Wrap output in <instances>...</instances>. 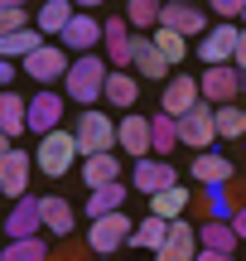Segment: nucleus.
Here are the masks:
<instances>
[{
    "label": "nucleus",
    "instance_id": "1a4fd4ad",
    "mask_svg": "<svg viewBox=\"0 0 246 261\" xmlns=\"http://www.w3.org/2000/svg\"><path fill=\"white\" fill-rule=\"evenodd\" d=\"M63 102L68 97L58 87H39L29 97V130L34 136H48V130H63Z\"/></svg>",
    "mask_w": 246,
    "mask_h": 261
},
{
    "label": "nucleus",
    "instance_id": "4c0bfd02",
    "mask_svg": "<svg viewBox=\"0 0 246 261\" xmlns=\"http://www.w3.org/2000/svg\"><path fill=\"white\" fill-rule=\"evenodd\" d=\"M24 19H29L24 10H0V34H19V29H29Z\"/></svg>",
    "mask_w": 246,
    "mask_h": 261
},
{
    "label": "nucleus",
    "instance_id": "49530a36",
    "mask_svg": "<svg viewBox=\"0 0 246 261\" xmlns=\"http://www.w3.org/2000/svg\"><path fill=\"white\" fill-rule=\"evenodd\" d=\"M10 145H15V140H10V136H5V130H0V155H5V150H10Z\"/></svg>",
    "mask_w": 246,
    "mask_h": 261
},
{
    "label": "nucleus",
    "instance_id": "3c124183",
    "mask_svg": "<svg viewBox=\"0 0 246 261\" xmlns=\"http://www.w3.org/2000/svg\"><path fill=\"white\" fill-rule=\"evenodd\" d=\"M241 19H246V10H241Z\"/></svg>",
    "mask_w": 246,
    "mask_h": 261
},
{
    "label": "nucleus",
    "instance_id": "9d476101",
    "mask_svg": "<svg viewBox=\"0 0 246 261\" xmlns=\"http://www.w3.org/2000/svg\"><path fill=\"white\" fill-rule=\"evenodd\" d=\"M198 92H203V102H208V107H232V97L241 92V73H237L232 63L203 68V77H198Z\"/></svg>",
    "mask_w": 246,
    "mask_h": 261
},
{
    "label": "nucleus",
    "instance_id": "f704fd0d",
    "mask_svg": "<svg viewBox=\"0 0 246 261\" xmlns=\"http://www.w3.org/2000/svg\"><path fill=\"white\" fill-rule=\"evenodd\" d=\"M150 39H155V48L164 54V63L183 73V58H189V44H183V34H174V29H155Z\"/></svg>",
    "mask_w": 246,
    "mask_h": 261
},
{
    "label": "nucleus",
    "instance_id": "0eeeda50",
    "mask_svg": "<svg viewBox=\"0 0 246 261\" xmlns=\"http://www.w3.org/2000/svg\"><path fill=\"white\" fill-rule=\"evenodd\" d=\"M29 150L24 145H10L5 155H0V189H5V198H29V179H34V165H29Z\"/></svg>",
    "mask_w": 246,
    "mask_h": 261
},
{
    "label": "nucleus",
    "instance_id": "dca6fc26",
    "mask_svg": "<svg viewBox=\"0 0 246 261\" xmlns=\"http://www.w3.org/2000/svg\"><path fill=\"white\" fill-rule=\"evenodd\" d=\"M237 39H241V29H237V24H227V19H218V29H208V34H203L198 58H203L208 68L232 63V58H237Z\"/></svg>",
    "mask_w": 246,
    "mask_h": 261
},
{
    "label": "nucleus",
    "instance_id": "6ab92c4d",
    "mask_svg": "<svg viewBox=\"0 0 246 261\" xmlns=\"http://www.w3.org/2000/svg\"><path fill=\"white\" fill-rule=\"evenodd\" d=\"M135 77H145V83H169L174 77V68L164 63V54L155 48V39L150 34H135Z\"/></svg>",
    "mask_w": 246,
    "mask_h": 261
},
{
    "label": "nucleus",
    "instance_id": "ea45409f",
    "mask_svg": "<svg viewBox=\"0 0 246 261\" xmlns=\"http://www.w3.org/2000/svg\"><path fill=\"white\" fill-rule=\"evenodd\" d=\"M232 232H237V237H246V198L237 203V218H232Z\"/></svg>",
    "mask_w": 246,
    "mask_h": 261
},
{
    "label": "nucleus",
    "instance_id": "9b49d317",
    "mask_svg": "<svg viewBox=\"0 0 246 261\" xmlns=\"http://www.w3.org/2000/svg\"><path fill=\"white\" fill-rule=\"evenodd\" d=\"M102 44H106V63L111 68H131L135 63V34L126 24V15H106L102 19Z\"/></svg>",
    "mask_w": 246,
    "mask_h": 261
},
{
    "label": "nucleus",
    "instance_id": "6e6552de",
    "mask_svg": "<svg viewBox=\"0 0 246 261\" xmlns=\"http://www.w3.org/2000/svg\"><path fill=\"white\" fill-rule=\"evenodd\" d=\"M212 140H218V107H208V102H198L189 116H179V145H189V150H208Z\"/></svg>",
    "mask_w": 246,
    "mask_h": 261
},
{
    "label": "nucleus",
    "instance_id": "7ed1b4c3",
    "mask_svg": "<svg viewBox=\"0 0 246 261\" xmlns=\"http://www.w3.org/2000/svg\"><path fill=\"white\" fill-rule=\"evenodd\" d=\"M34 160H39V174H48V179H63L68 169L82 160V150H77V140H73V130H48V136H39V150H34Z\"/></svg>",
    "mask_w": 246,
    "mask_h": 261
},
{
    "label": "nucleus",
    "instance_id": "5701e85b",
    "mask_svg": "<svg viewBox=\"0 0 246 261\" xmlns=\"http://www.w3.org/2000/svg\"><path fill=\"white\" fill-rule=\"evenodd\" d=\"M39 213H44V237H73V203L58 194H44L39 198Z\"/></svg>",
    "mask_w": 246,
    "mask_h": 261
},
{
    "label": "nucleus",
    "instance_id": "09e8293b",
    "mask_svg": "<svg viewBox=\"0 0 246 261\" xmlns=\"http://www.w3.org/2000/svg\"><path fill=\"white\" fill-rule=\"evenodd\" d=\"M97 261H111V256H97Z\"/></svg>",
    "mask_w": 246,
    "mask_h": 261
},
{
    "label": "nucleus",
    "instance_id": "de8ad7c7",
    "mask_svg": "<svg viewBox=\"0 0 246 261\" xmlns=\"http://www.w3.org/2000/svg\"><path fill=\"white\" fill-rule=\"evenodd\" d=\"M241 92H246V73H241Z\"/></svg>",
    "mask_w": 246,
    "mask_h": 261
},
{
    "label": "nucleus",
    "instance_id": "412c9836",
    "mask_svg": "<svg viewBox=\"0 0 246 261\" xmlns=\"http://www.w3.org/2000/svg\"><path fill=\"white\" fill-rule=\"evenodd\" d=\"M102 102H106V107H116V112H131V107L140 102V77H135V73H126V68H111Z\"/></svg>",
    "mask_w": 246,
    "mask_h": 261
},
{
    "label": "nucleus",
    "instance_id": "58836bf2",
    "mask_svg": "<svg viewBox=\"0 0 246 261\" xmlns=\"http://www.w3.org/2000/svg\"><path fill=\"white\" fill-rule=\"evenodd\" d=\"M53 261H87V247H77V242H68L63 252H58Z\"/></svg>",
    "mask_w": 246,
    "mask_h": 261
},
{
    "label": "nucleus",
    "instance_id": "f257e3e1",
    "mask_svg": "<svg viewBox=\"0 0 246 261\" xmlns=\"http://www.w3.org/2000/svg\"><path fill=\"white\" fill-rule=\"evenodd\" d=\"M106 77H111L106 54H82V58H73V68H68V77H63V97H68V102H77V107L87 112V107L102 102Z\"/></svg>",
    "mask_w": 246,
    "mask_h": 261
},
{
    "label": "nucleus",
    "instance_id": "f3484780",
    "mask_svg": "<svg viewBox=\"0 0 246 261\" xmlns=\"http://www.w3.org/2000/svg\"><path fill=\"white\" fill-rule=\"evenodd\" d=\"M160 29H174V34L193 39V34H208V15L198 5H189V0H169L160 10Z\"/></svg>",
    "mask_w": 246,
    "mask_h": 261
},
{
    "label": "nucleus",
    "instance_id": "ddd939ff",
    "mask_svg": "<svg viewBox=\"0 0 246 261\" xmlns=\"http://www.w3.org/2000/svg\"><path fill=\"white\" fill-rule=\"evenodd\" d=\"M116 150L126 160H150V116L140 112H126L116 121Z\"/></svg>",
    "mask_w": 246,
    "mask_h": 261
},
{
    "label": "nucleus",
    "instance_id": "bb28decb",
    "mask_svg": "<svg viewBox=\"0 0 246 261\" xmlns=\"http://www.w3.org/2000/svg\"><path fill=\"white\" fill-rule=\"evenodd\" d=\"M164 237H169V223H164V218H155V213H145L140 218V223H135L131 227V242H126V247H135V252H160V247H164Z\"/></svg>",
    "mask_w": 246,
    "mask_h": 261
},
{
    "label": "nucleus",
    "instance_id": "20e7f679",
    "mask_svg": "<svg viewBox=\"0 0 246 261\" xmlns=\"http://www.w3.org/2000/svg\"><path fill=\"white\" fill-rule=\"evenodd\" d=\"M68 68H73V54H68L63 44H39L34 54L24 58V77L29 83H39V87H53V83H63L68 77Z\"/></svg>",
    "mask_w": 246,
    "mask_h": 261
},
{
    "label": "nucleus",
    "instance_id": "393cba45",
    "mask_svg": "<svg viewBox=\"0 0 246 261\" xmlns=\"http://www.w3.org/2000/svg\"><path fill=\"white\" fill-rule=\"evenodd\" d=\"M126 198H131V184H121V179H116V184L92 189V194H87V218L97 223V218H106V213H121Z\"/></svg>",
    "mask_w": 246,
    "mask_h": 261
},
{
    "label": "nucleus",
    "instance_id": "473e14b6",
    "mask_svg": "<svg viewBox=\"0 0 246 261\" xmlns=\"http://www.w3.org/2000/svg\"><path fill=\"white\" fill-rule=\"evenodd\" d=\"M160 10H164V0H126V24L140 29V34H155L160 29Z\"/></svg>",
    "mask_w": 246,
    "mask_h": 261
},
{
    "label": "nucleus",
    "instance_id": "37998d69",
    "mask_svg": "<svg viewBox=\"0 0 246 261\" xmlns=\"http://www.w3.org/2000/svg\"><path fill=\"white\" fill-rule=\"evenodd\" d=\"M73 5H77V10H87V15H97V10H102L106 0H73Z\"/></svg>",
    "mask_w": 246,
    "mask_h": 261
},
{
    "label": "nucleus",
    "instance_id": "f03ea898",
    "mask_svg": "<svg viewBox=\"0 0 246 261\" xmlns=\"http://www.w3.org/2000/svg\"><path fill=\"white\" fill-rule=\"evenodd\" d=\"M73 140H77V150H82V160L111 155L116 150V121L106 112H97V107H87V112L73 121Z\"/></svg>",
    "mask_w": 246,
    "mask_h": 261
},
{
    "label": "nucleus",
    "instance_id": "7c9ffc66",
    "mask_svg": "<svg viewBox=\"0 0 246 261\" xmlns=\"http://www.w3.org/2000/svg\"><path fill=\"white\" fill-rule=\"evenodd\" d=\"M198 247H203V252H227V256H237L241 237L232 232V223H203L198 227Z\"/></svg>",
    "mask_w": 246,
    "mask_h": 261
},
{
    "label": "nucleus",
    "instance_id": "a211bd4d",
    "mask_svg": "<svg viewBox=\"0 0 246 261\" xmlns=\"http://www.w3.org/2000/svg\"><path fill=\"white\" fill-rule=\"evenodd\" d=\"M198 227H189L179 218V223H169V237H164V247L155 252V261H198Z\"/></svg>",
    "mask_w": 246,
    "mask_h": 261
},
{
    "label": "nucleus",
    "instance_id": "c9c22d12",
    "mask_svg": "<svg viewBox=\"0 0 246 261\" xmlns=\"http://www.w3.org/2000/svg\"><path fill=\"white\" fill-rule=\"evenodd\" d=\"M218 140H246V112L241 107H218Z\"/></svg>",
    "mask_w": 246,
    "mask_h": 261
},
{
    "label": "nucleus",
    "instance_id": "a19ab883",
    "mask_svg": "<svg viewBox=\"0 0 246 261\" xmlns=\"http://www.w3.org/2000/svg\"><path fill=\"white\" fill-rule=\"evenodd\" d=\"M232 68L246 73V29H241V39H237V58H232Z\"/></svg>",
    "mask_w": 246,
    "mask_h": 261
},
{
    "label": "nucleus",
    "instance_id": "4be33fe9",
    "mask_svg": "<svg viewBox=\"0 0 246 261\" xmlns=\"http://www.w3.org/2000/svg\"><path fill=\"white\" fill-rule=\"evenodd\" d=\"M189 174L198 179V184H232V179H237V165H232L227 155H212V150H203V155L189 160Z\"/></svg>",
    "mask_w": 246,
    "mask_h": 261
},
{
    "label": "nucleus",
    "instance_id": "79ce46f5",
    "mask_svg": "<svg viewBox=\"0 0 246 261\" xmlns=\"http://www.w3.org/2000/svg\"><path fill=\"white\" fill-rule=\"evenodd\" d=\"M10 83H15V63H5V58H0V92H5Z\"/></svg>",
    "mask_w": 246,
    "mask_h": 261
},
{
    "label": "nucleus",
    "instance_id": "72a5a7b5",
    "mask_svg": "<svg viewBox=\"0 0 246 261\" xmlns=\"http://www.w3.org/2000/svg\"><path fill=\"white\" fill-rule=\"evenodd\" d=\"M0 261H53V247H48V237H24V242H5V247H0Z\"/></svg>",
    "mask_w": 246,
    "mask_h": 261
},
{
    "label": "nucleus",
    "instance_id": "cd10ccee",
    "mask_svg": "<svg viewBox=\"0 0 246 261\" xmlns=\"http://www.w3.org/2000/svg\"><path fill=\"white\" fill-rule=\"evenodd\" d=\"M193 198H198V194H189L183 184H174V189H164V194H155V198H150V213H155V218H164V223H179V218L189 213Z\"/></svg>",
    "mask_w": 246,
    "mask_h": 261
},
{
    "label": "nucleus",
    "instance_id": "c03bdc74",
    "mask_svg": "<svg viewBox=\"0 0 246 261\" xmlns=\"http://www.w3.org/2000/svg\"><path fill=\"white\" fill-rule=\"evenodd\" d=\"M198 261H237V256H227V252H198Z\"/></svg>",
    "mask_w": 246,
    "mask_h": 261
},
{
    "label": "nucleus",
    "instance_id": "b1692460",
    "mask_svg": "<svg viewBox=\"0 0 246 261\" xmlns=\"http://www.w3.org/2000/svg\"><path fill=\"white\" fill-rule=\"evenodd\" d=\"M198 203H203V218H208V223H232V218H237V198H232V184H203Z\"/></svg>",
    "mask_w": 246,
    "mask_h": 261
},
{
    "label": "nucleus",
    "instance_id": "4468645a",
    "mask_svg": "<svg viewBox=\"0 0 246 261\" xmlns=\"http://www.w3.org/2000/svg\"><path fill=\"white\" fill-rule=\"evenodd\" d=\"M0 232H5L10 242H24V237H44V213H39V198H19V203L5 213Z\"/></svg>",
    "mask_w": 246,
    "mask_h": 261
},
{
    "label": "nucleus",
    "instance_id": "a878e982",
    "mask_svg": "<svg viewBox=\"0 0 246 261\" xmlns=\"http://www.w3.org/2000/svg\"><path fill=\"white\" fill-rule=\"evenodd\" d=\"M77 15V5H73V0H44V5H39L34 10V29H39V34H63V29H68V19H73Z\"/></svg>",
    "mask_w": 246,
    "mask_h": 261
},
{
    "label": "nucleus",
    "instance_id": "aec40b11",
    "mask_svg": "<svg viewBox=\"0 0 246 261\" xmlns=\"http://www.w3.org/2000/svg\"><path fill=\"white\" fill-rule=\"evenodd\" d=\"M0 130H5L10 140H19V136L29 130V97L15 92V87L0 92Z\"/></svg>",
    "mask_w": 246,
    "mask_h": 261
},
{
    "label": "nucleus",
    "instance_id": "f8f14e48",
    "mask_svg": "<svg viewBox=\"0 0 246 261\" xmlns=\"http://www.w3.org/2000/svg\"><path fill=\"white\" fill-rule=\"evenodd\" d=\"M58 44H63L73 58L97 54V44H102V19H97V15H87V10H77V15L68 19V29L58 34Z\"/></svg>",
    "mask_w": 246,
    "mask_h": 261
},
{
    "label": "nucleus",
    "instance_id": "423d86ee",
    "mask_svg": "<svg viewBox=\"0 0 246 261\" xmlns=\"http://www.w3.org/2000/svg\"><path fill=\"white\" fill-rule=\"evenodd\" d=\"M179 184V169H174V160H160V155H150V160H135V169H131V189L140 198H155V194H164V189H174Z\"/></svg>",
    "mask_w": 246,
    "mask_h": 261
},
{
    "label": "nucleus",
    "instance_id": "603ef678",
    "mask_svg": "<svg viewBox=\"0 0 246 261\" xmlns=\"http://www.w3.org/2000/svg\"><path fill=\"white\" fill-rule=\"evenodd\" d=\"M241 145H246V140H241Z\"/></svg>",
    "mask_w": 246,
    "mask_h": 261
},
{
    "label": "nucleus",
    "instance_id": "8fccbe9b",
    "mask_svg": "<svg viewBox=\"0 0 246 261\" xmlns=\"http://www.w3.org/2000/svg\"><path fill=\"white\" fill-rule=\"evenodd\" d=\"M0 198H5V189H0Z\"/></svg>",
    "mask_w": 246,
    "mask_h": 261
},
{
    "label": "nucleus",
    "instance_id": "c756f323",
    "mask_svg": "<svg viewBox=\"0 0 246 261\" xmlns=\"http://www.w3.org/2000/svg\"><path fill=\"white\" fill-rule=\"evenodd\" d=\"M174 150H179V121L174 116H150V155H160V160H169Z\"/></svg>",
    "mask_w": 246,
    "mask_h": 261
},
{
    "label": "nucleus",
    "instance_id": "2f4dec72",
    "mask_svg": "<svg viewBox=\"0 0 246 261\" xmlns=\"http://www.w3.org/2000/svg\"><path fill=\"white\" fill-rule=\"evenodd\" d=\"M39 44H48V39L39 34V29H19V34H0V58H5V63H15V58H19V63H24V58L34 54Z\"/></svg>",
    "mask_w": 246,
    "mask_h": 261
},
{
    "label": "nucleus",
    "instance_id": "e433bc0d",
    "mask_svg": "<svg viewBox=\"0 0 246 261\" xmlns=\"http://www.w3.org/2000/svg\"><path fill=\"white\" fill-rule=\"evenodd\" d=\"M208 5H212V15H218V19H227V24H232V19H241L246 0H208Z\"/></svg>",
    "mask_w": 246,
    "mask_h": 261
},
{
    "label": "nucleus",
    "instance_id": "a18cd8bd",
    "mask_svg": "<svg viewBox=\"0 0 246 261\" xmlns=\"http://www.w3.org/2000/svg\"><path fill=\"white\" fill-rule=\"evenodd\" d=\"M0 10H29V0H0Z\"/></svg>",
    "mask_w": 246,
    "mask_h": 261
},
{
    "label": "nucleus",
    "instance_id": "39448f33",
    "mask_svg": "<svg viewBox=\"0 0 246 261\" xmlns=\"http://www.w3.org/2000/svg\"><path fill=\"white\" fill-rule=\"evenodd\" d=\"M131 218H126V208L121 213H106V218H97L92 227H87V252L92 256H116L126 242H131Z\"/></svg>",
    "mask_w": 246,
    "mask_h": 261
},
{
    "label": "nucleus",
    "instance_id": "c85d7f7f",
    "mask_svg": "<svg viewBox=\"0 0 246 261\" xmlns=\"http://www.w3.org/2000/svg\"><path fill=\"white\" fill-rule=\"evenodd\" d=\"M121 179V155H92V160H82V184L87 189H102V184H116Z\"/></svg>",
    "mask_w": 246,
    "mask_h": 261
},
{
    "label": "nucleus",
    "instance_id": "2eb2a0df",
    "mask_svg": "<svg viewBox=\"0 0 246 261\" xmlns=\"http://www.w3.org/2000/svg\"><path fill=\"white\" fill-rule=\"evenodd\" d=\"M160 102H164V116H189L193 107L203 102V92H198V77H189V73H174L169 83H164V92H160Z\"/></svg>",
    "mask_w": 246,
    "mask_h": 261
}]
</instances>
